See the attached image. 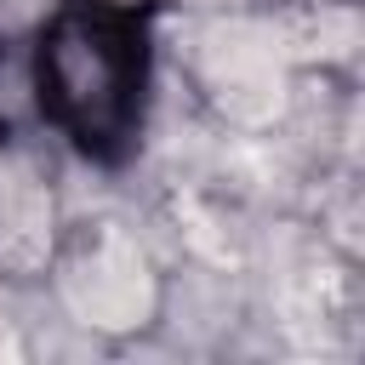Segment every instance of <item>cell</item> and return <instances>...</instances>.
Segmentation results:
<instances>
[{"instance_id": "cell-1", "label": "cell", "mask_w": 365, "mask_h": 365, "mask_svg": "<svg viewBox=\"0 0 365 365\" xmlns=\"http://www.w3.org/2000/svg\"><path fill=\"white\" fill-rule=\"evenodd\" d=\"M34 120L91 165H125L154 108V23L97 0H57L23 46Z\"/></svg>"}, {"instance_id": "cell-2", "label": "cell", "mask_w": 365, "mask_h": 365, "mask_svg": "<svg viewBox=\"0 0 365 365\" xmlns=\"http://www.w3.org/2000/svg\"><path fill=\"white\" fill-rule=\"evenodd\" d=\"M40 291L51 297L57 319H68L80 336L108 348L143 342L148 331H160L171 308V279L154 245L114 211L63 217Z\"/></svg>"}, {"instance_id": "cell-3", "label": "cell", "mask_w": 365, "mask_h": 365, "mask_svg": "<svg viewBox=\"0 0 365 365\" xmlns=\"http://www.w3.org/2000/svg\"><path fill=\"white\" fill-rule=\"evenodd\" d=\"M177 68L194 103L240 137H268L297 114L302 74L285 63L262 11H200L177 34Z\"/></svg>"}, {"instance_id": "cell-4", "label": "cell", "mask_w": 365, "mask_h": 365, "mask_svg": "<svg viewBox=\"0 0 365 365\" xmlns=\"http://www.w3.org/2000/svg\"><path fill=\"white\" fill-rule=\"evenodd\" d=\"M63 200L51 182V165L0 131V279L6 285H40L46 257L63 228Z\"/></svg>"}, {"instance_id": "cell-5", "label": "cell", "mask_w": 365, "mask_h": 365, "mask_svg": "<svg viewBox=\"0 0 365 365\" xmlns=\"http://www.w3.org/2000/svg\"><path fill=\"white\" fill-rule=\"evenodd\" d=\"M268 29L297 74H342L359 57V6L354 0H274Z\"/></svg>"}, {"instance_id": "cell-6", "label": "cell", "mask_w": 365, "mask_h": 365, "mask_svg": "<svg viewBox=\"0 0 365 365\" xmlns=\"http://www.w3.org/2000/svg\"><path fill=\"white\" fill-rule=\"evenodd\" d=\"M97 6H108V11H131V17H154L165 0H97Z\"/></svg>"}, {"instance_id": "cell-7", "label": "cell", "mask_w": 365, "mask_h": 365, "mask_svg": "<svg viewBox=\"0 0 365 365\" xmlns=\"http://www.w3.org/2000/svg\"><path fill=\"white\" fill-rule=\"evenodd\" d=\"M6 57H11V34L0 29V68H6Z\"/></svg>"}]
</instances>
